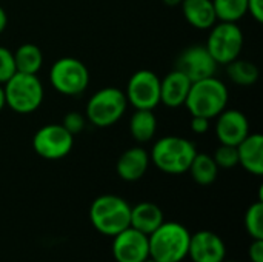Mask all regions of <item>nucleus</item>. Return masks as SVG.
Returning a JSON list of instances; mask_svg holds the SVG:
<instances>
[{
  "instance_id": "obj_1",
  "label": "nucleus",
  "mask_w": 263,
  "mask_h": 262,
  "mask_svg": "<svg viewBox=\"0 0 263 262\" xmlns=\"http://www.w3.org/2000/svg\"><path fill=\"white\" fill-rule=\"evenodd\" d=\"M190 230L179 222H162L148 236L149 258L156 262H182L188 256Z\"/></svg>"
},
{
  "instance_id": "obj_2",
  "label": "nucleus",
  "mask_w": 263,
  "mask_h": 262,
  "mask_svg": "<svg viewBox=\"0 0 263 262\" xmlns=\"http://www.w3.org/2000/svg\"><path fill=\"white\" fill-rule=\"evenodd\" d=\"M131 205L120 196L102 195L96 198L89 208L92 227L103 236L114 238L129 227Z\"/></svg>"
},
{
  "instance_id": "obj_3",
  "label": "nucleus",
  "mask_w": 263,
  "mask_h": 262,
  "mask_svg": "<svg viewBox=\"0 0 263 262\" xmlns=\"http://www.w3.org/2000/svg\"><path fill=\"white\" fill-rule=\"evenodd\" d=\"M228 88L217 77H206L191 83L185 107L191 116H203L208 119L217 117L228 103Z\"/></svg>"
},
{
  "instance_id": "obj_4",
  "label": "nucleus",
  "mask_w": 263,
  "mask_h": 262,
  "mask_svg": "<svg viewBox=\"0 0 263 262\" xmlns=\"http://www.w3.org/2000/svg\"><path fill=\"white\" fill-rule=\"evenodd\" d=\"M196 153V145L191 141L180 136H166L154 144L151 159L166 174H183L188 171Z\"/></svg>"
},
{
  "instance_id": "obj_5",
  "label": "nucleus",
  "mask_w": 263,
  "mask_h": 262,
  "mask_svg": "<svg viewBox=\"0 0 263 262\" xmlns=\"http://www.w3.org/2000/svg\"><path fill=\"white\" fill-rule=\"evenodd\" d=\"M6 105L18 113L29 114L34 113L43 102V85L37 74L15 73L3 86Z\"/></svg>"
},
{
  "instance_id": "obj_6",
  "label": "nucleus",
  "mask_w": 263,
  "mask_h": 262,
  "mask_svg": "<svg viewBox=\"0 0 263 262\" xmlns=\"http://www.w3.org/2000/svg\"><path fill=\"white\" fill-rule=\"evenodd\" d=\"M126 107L128 100L125 93L119 88L106 86L91 96L86 103L85 113L92 125L99 128H106L122 119Z\"/></svg>"
},
{
  "instance_id": "obj_7",
  "label": "nucleus",
  "mask_w": 263,
  "mask_h": 262,
  "mask_svg": "<svg viewBox=\"0 0 263 262\" xmlns=\"http://www.w3.org/2000/svg\"><path fill=\"white\" fill-rule=\"evenodd\" d=\"M205 48L217 65H228L240 56L243 48V32L237 23L220 22L210 28Z\"/></svg>"
},
{
  "instance_id": "obj_8",
  "label": "nucleus",
  "mask_w": 263,
  "mask_h": 262,
  "mask_svg": "<svg viewBox=\"0 0 263 262\" xmlns=\"http://www.w3.org/2000/svg\"><path fill=\"white\" fill-rule=\"evenodd\" d=\"M49 82L60 94L79 96L88 88L89 71L82 60L76 57H62L51 66Z\"/></svg>"
},
{
  "instance_id": "obj_9",
  "label": "nucleus",
  "mask_w": 263,
  "mask_h": 262,
  "mask_svg": "<svg viewBox=\"0 0 263 262\" xmlns=\"http://www.w3.org/2000/svg\"><path fill=\"white\" fill-rule=\"evenodd\" d=\"M74 145V136L62 124H48L37 130L32 139L34 151L48 161H57L69 154Z\"/></svg>"
},
{
  "instance_id": "obj_10",
  "label": "nucleus",
  "mask_w": 263,
  "mask_h": 262,
  "mask_svg": "<svg viewBox=\"0 0 263 262\" xmlns=\"http://www.w3.org/2000/svg\"><path fill=\"white\" fill-rule=\"evenodd\" d=\"M126 100L136 110H154L160 103V79L154 71H136L126 85Z\"/></svg>"
},
{
  "instance_id": "obj_11",
  "label": "nucleus",
  "mask_w": 263,
  "mask_h": 262,
  "mask_svg": "<svg viewBox=\"0 0 263 262\" xmlns=\"http://www.w3.org/2000/svg\"><path fill=\"white\" fill-rule=\"evenodd\" d=\"M191 82L213 77L217 71V63L205 48V45H193L185 48L176 60V68Z\"/></svg>"
},
{
  "instance_id": "obj_12",
  "label": "nucleus",
  "mask_w": 263,
  "mask_h": 262,
  "mask_svg": "<svg viewBox=\"0 0 263 262\" xmlns=\"http://www.w3.org/2000/svg\"><path fill=\"white\" fill-rule=\"evenodd\" d=\"M112 256L116 262H142L149 258L148 236L128 227L112 238Z\"/></svg>"
},
{
  "instance_id": "obj_13",
  "label": "nucleus",
  "mask_w": 263,
  "mask_h": 262,
  "mask_svg": "<svg viewBox=\"0 0 263 262\" xmlns=\"http://www.w3.org/2000/svg\"><path fill=\"white\" fill-rule=\"evenodd\" d=\"M188 256L193 262H222L227 256V247L214 232L200 230L190 238Z\"/></svg>"
},
{
  "instance_id": "obj_14",
  "label": "nucleus",
  "mask_w": 263,
  "mask_h": 262,
  "mask_svg": "<svg viewBox=\"0 0 263 262\" xmlns=\"http://www.w3.org/2000/svg\"><path fill=\"white\" fill-rule=\"evenodd\" d=\"M216 134L220 144L237 147L250 134V124L247 116L239 110L225 108L217 116Z\"/></svg>"
},
{
  "instance_id": "obj_15",
  "label": "nucleus",
  "mask_w": 263,
  "mask_h": 262,
  "mask_svg": "<svg viewBox=\"0 0 263 262\" xmlns=\"http://www.w3.org/2000/svg\"><path fill=\"white\" fill-rule=\"evenodd\" d=\"M191 83L193 82L185 74L173 69L165 76L163 80H160V102L170 108H179L185 105Z\"/></svg>"
},
{
  "instance_id": "obj_16",
  "label": "nucleus",
  "mask_w": 263,
  "mask_h": 262,
  "mask_svg": "<svg viewBox=\"0 0 263 262\" xmlns=\"http://www.w3.org/2000/svg\"><path fill=\"white\" fill-rule=\"evenodd\" d=\"M149 165V154L142 147H133L122 153L116 164L117 174L126 182H136L146 173Z\"/></svg>"
},
{
  "instance_id": "obj_17",
  "label": "nucleus",
  "mask_w": 263,
  "mask_h": 262,
  "mask_svg": "<svg viewBox=\"0 0 263 262\" xmlns=\"http://www.w3.org/2000/svg\"><path fill=\"white\" fill-rule=\"evenodd\" d=\"M239 164L251 174H263V136L260 133H250L239 145Z\"/></svg>"
},
{
  "instance_id": "obj_18",
  "label": "nucleus",
  "mask_w": 263,
  "mask_h": 262,
  "mask_svg": "<svg viewBox=\"0 0 263 262\" xmlns=\"http://www.w3.org/2000/svg\"><path fill=\"white\" fill-rule=\"evenodd\" d=\"M163 221H165L163 212L160 210L159 205L153 202H140L131 207L129 227L139 230L146 236H149L156 229H159Z\"/></svg>"
},
{
  "instance_id": "obj_19",
  "label": "nucleus",
  "mask_w": 263,
  "mask_h": 262,
  "mask_svg": "<svg viewBox=\"0 0 263 262\" xmlns=\"http://www.w3.org/2000/svg\"><path fill=\"white\" fill-rule=\"evenodd\" d=\"M180 6L186 22L196 29H210L217 22L213 0H182Z\"/></svg>"
},
{
  "instance_id": "obj_20",
  "label": "nucleus",
  "mask_w": 263,
  "mask_h": 262,
  "mask_svg": "<svg viewBox=\"0 0 263 262\" xmlns=\"http://www.w3.org/2000/svg\"><path fill=\"white\" fill-rule=\"evenodd\" d=\"M15 73L37 74L43 65V54L34 43H23L14 53Z\"/></svg>"
},
{
  "instance_id": "obj_21",
  "label": "nucleus",
  "mask_w": 263,
  "mask_h": 262,
  "mask_svg": "<svg viewBox=\"0 0 263 262\" xmlns=\"http://www.w3.org/2000/svg\"><path fill=\"white\" fill-rule=\"evenodd\" d=\"M129 131L134 141L140 144L149 142L157 131V119L153 110H136L129 120Z\"/></svg>"
},
{
  "instance_id": "obj_22",
  "label": "nucleus",
  "mask_w": 263,
  "mask_h": 262,
  "mask_svg": "<svg viewBox=\"0 0 263 262\" xmlns=\"http://www.w3.org/2000/svg\"><path fill=\"white\" fill-rule=\"evenodd\" d=\"M188 171L191 173V178L199 185H211L219 174V167L214 162L213 156L206 153H196Z\"/></svg>"
},
{
  "instance_id": "obj_23",
  "label": "nucleus",
  "mask_w": 263,
  "mask_h": 262,
  "mask_svg": "<svg viewBox=\"0 0 263 262\" xmlns=\"http://www.w3.org/2000/svg\"><path fill=\"white\" fill-rule=\"evenodd\" d=\"M227 73L236 85L242 86L254 85L259 79V68L253 62L239 57L227 65Z\"/></svg>"
},
{
  "instance_id": "obj_24",
  "label": "nucleus",
  "mask_w": 263,
  "mask_h": 262,
  "mask_svg": "<svg viewBox=\"0 0 263 262\" xmlns=\"http://www.w3.org/2000/svg\"><path fill=\"white\" fill-rule=\"evenodd\" d=\"M213 6L220 22L236 23L248 14V0H213Z\"/></svg>"
},
{
  "instance_id": "obj_25",
  "label": "nucleus",
  "mask_w": 263,
  "mask_h": 262,
  "mask_svg": "<svg viewBox=\"0 0 263 262\" xmlns=\"http://www.w3.org/2000/svg\"><path fill=\"white\" fill-rule=\"evenodd\" d=\"M245 230L251 239H263V201L251 204L245 213Z\"/></svg>"
},
{
  "instance_id": "obj_26",
  "label": "nucleus",
  "mask_w": 263,
  "mask_h": 262,
  "mask_svg": "<svg viewBox=\"0 0 263 262\" xmlns=\"http://www.w3.org/2000/svg\"><path fill=\"white\" fill-rule=\"evenodd\" d=\"M213 159H214V162L217 164L219 168H234L236 165H239L237 147L220 144V147L216 150Z\"/></svg>"
},
{
  "instance_id": "obj_27",
  "label": "nucleus",
  "mask_w": 263,
  "mask_h": 262,
  "mask_svg": "<svg viewBox=\"0 0 263 262\" xmlns=\"http://www.w3.org/2000/svg\"><path fill=\"white\" fill-rule=\"evenodd\" d=\"M15 74L14 54L11 49L0 46V85L8 82Z\"/></svg>"
},
{
  "instance_id": "obj_28",
  "label": "nucleus",
  "mask_w": 263,
  "mask_h": 262,
  "mask_svg": "<svg viewBox=\"0 0 263 262\" xmlns=\"http://www.w3.org/2000/svg\"><path fill=\"white\" fill-rule=\"evenodd\" d=\"M62 125L65 127L66 131H69L72 136L79 134L83 131L85 128V117L79 113V111H69L68 114H65Z\"/></svg>"
},
{
  "instance_id": "obj_29",
  "label": "nucleus",
  "mask_w": 263,
  "mask_h": 262,
  "mask_svg": "<svg viewBox=\"0 0 263 262\" xmlns=\"http://www.w3.org/2000/svg\"><path fill=\"white\" fill-rule=\"evenodd\" d=\"M191 130L196 134H205L210 130V119L203 116H191Z\"/></svg>"
},
{
  "instance_id": "obj_30",
  "label": "nucleus",
  "mask_w": 263,
  "mask_h": 262,
  "mask_svg": "<svg viewBox=\"0 0 263 262\" xmlns=\"http://www.w3.org/2000/svg\"><path fill=\"white\" fill-rule=\"evenodd\" d=\"M248 256L251 262H263V239H253L248 249Z\"/></svg>"
},
{
  "instance_id": "obj_31",
  "label": "nucleus",
  "mask_w": 263,
  "mask_h": 262,
  "mask_svg": "<svg viewBox=\"0 0 263 262\" xmlns=\"http://www.w3.org/2000/svg\"><path fill=\"white\" fill-rule=\"evenodd\" d=\"M248 12L256 22H263V0H248Z\"/></svg>"
},
{
  "instance_id": "obj_32",
  "label": "nucleus",
  "mask_w": 263,
  "mask_h": 262,
  "mask_svg": "<svg viewBox=\"0 0 263 262\" xmlns=\"http://www.w3.org/2000/svg\"><path fill=\"white\" fill-rule=\"evenodd\" d=\"M6 25H8V15H6V11L0 6V32L5 31Z\"/></svg>"
},
{
  "instance_id": "obj_33",
  "label": "nucleus",
  "mask_w": 263,
  "mask_h": 262,
  "mask_svg": "<svg viewBox=\"0 0 263 262\" xmlns=\"http://www.w3.org/2000/svg\"><path fill=\"white\" fill-rule=\"evenodd\" d=\"M5 105H6V102H5V91H3V86L0 85V111L3 110Z\"/></svg>"
},
{
  "instance_id": "obj_34",
  "label": "nucleus",
  "mask_w": 263,
  "mask_h": 262,
  "mask_svg": "<svg viewBox=\"0 0 263 262\" xmlns=\"http://www.w3.org/2000/svg\"><path fill=\"white\" fill-rule=\"evenodd\" d=\"M162 2L168 6H179L182 3V0H162Z\"/></svg>"
},
{
  "instance_id": "obj_35",
  "label": "nucleus",
  "mask_w": 263,
  "mask_h": 262,
  "mask_svg": "<svg viewBox=\"0 0 263 262\" xmlns=\"http://www.w3.org/2000/svg\"><path fill=\"white\" fill-rule=\"evenodd\" d=\"M142 262H156V261H154V259H151V258H146L145 261H142Z\"/></svg>"
},
{
  "instance_id": "obj_36",
  "label": "nucleus",
  "mask_w": 263,
  "mask_h": 262,
  "mask_svg": "<svg viewBox=\"0 0 263 262\" xmlns=\"http://www.w3.org/2000/svg\"><path fill=\"white\" fill-rule=\"evenodd\" d=\"M222 262H237V261H227V259H223Z\"/></svg>"
}]
</instances>
